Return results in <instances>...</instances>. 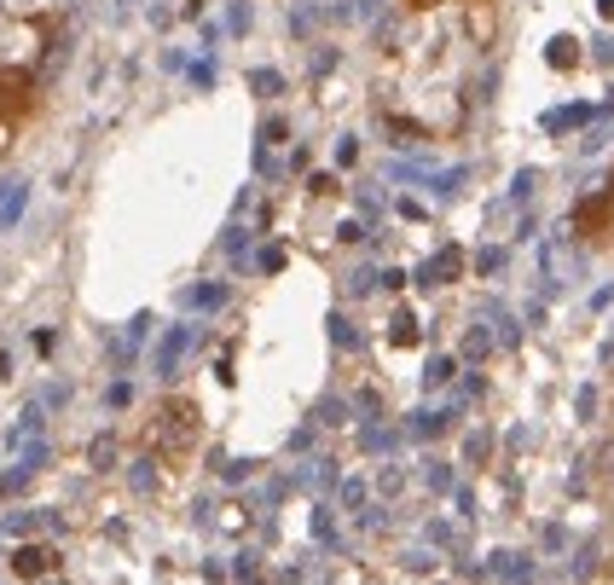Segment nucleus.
I'll list each match as a JSON object with an SVG mask.
<instances>
[{"mask_svg": "<svg viewBox=\"0 0 614 585\" xmlns=\"http://www.w3.org/2000/svg\"><path fill=\"white\" fill-rule=\"evenodd\" d=\"M24 203H29V186H24V180H12V186H6V203H0V232H12V226H18Z\"/></svg>", "mask_w": 614, "mask_h": 585, "instance_id": "nucleus-1", "label": "nucleus"}]
</instances>
